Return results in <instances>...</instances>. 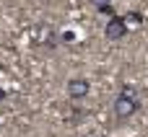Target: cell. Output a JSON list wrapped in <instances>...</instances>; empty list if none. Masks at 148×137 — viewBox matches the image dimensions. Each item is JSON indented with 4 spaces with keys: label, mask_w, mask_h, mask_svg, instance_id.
Masks as SVG:
<instances>
[{
    "label": "cell",
    "mask_w": 148,
    "mask_h": 137,
    "mask_svg": "<svg viewBox=\"0 0 148 137\" xmlns=\"http://www.w3.org/2000/svg\"><path fill=\"white\" fill-rule=\"evenodd\" d=\"M112 111H114L117 122H127L140 111V93H138V88L133 83H125L120 88V93H117V98L112 104Z\"/></svg>",
    "instance_id": "obj_1"
},
{
    "label": "cell",
    "mask_w": 148,
    "mask_h": 137,
    "mask_svg": "<svg viewBox=\"0 0 148 137\" xmlns=\"http://www.w3.org/2000/svg\"><path fill=\"white\" fill-rule=\"evenodd\" d=\"M104 36H107V41H122V39L127 36V21L114 13V16L107 21V26H104Z\"/></svg>",
    "instance_id": "obj_2"
},
{
    "label": "cell",
    "mask_w": 148,
    "mask_h": 137,
    "mask_svg": "<svg viewBox=\"0 0 148 137\" xmlns=\"http://www.w3.org/2000/svg\"><path fill=\"white\" fill-rule=\"evenodd\" d=\"M65 93H68V98H73V101L86 98V96L91 93V83H88V78H70V80L65 83Z\"/></svg>",
    "instance_id": "obj_3"
},
{
    "label": "cell",
    "mask_w": 148,
    "mask_h": 137,
    "mask_svg": "<svg viewBox=\"0 0 148 137\" xmlns=\"http://www.w3.org/2000/svg\"><path fill=\"white\" fill-rule=\"evenodd\" d=\"M88 5H94L101 16H114V0H88Z\"/></svg>",
    "instance_id": "obj_4"
},
{
    "label": "cell",
    "mask_w": 148,
    "mask_h": 137,
    "mask_svg": "<svg viewBox=\"0 0 148 137\" xmlns=\"http://www.w3.org/2000/svg\"><path fill=\"white\" fill-rule=\"evenodd\" d=\"M122 18L127 21V26H130V23H138V26H140V23L146 21V18H143V13H138V10H127V13L122 16Z\"/></svg>",
    "instance_id": "obj_5"
},
{
    "label": "cell",
    "mask_w": 148,
    "mask_h": 137,
    "mask_svg": "<svg viewBox=\"0 0 148 137\" xmlns=\"http://www.w3.org/2000/svg\"><path fill=\"white\" fill-rule=\"evenodd\" d=\"M73 41H75V34L73 31H62L60 34V44H73Z\"/></svg>",
    "instance_id": "obj_6"
},
{
    "label": "cell",
    "mask_w": 148,
    "mask_h": 137,
    "mask_svg": "<svg viewBox=\"0 0 148 137\" xmlns=\"http://www.w3.org/2000/svg\"><path fill=\"white\" fill-rule=\"evenodd\" d=\"M5 96H8V93H5V91H3V88H0V104H3V101H5Z\"/></svg>",
    "instance_id": "obj_7"
}]
</instances>
